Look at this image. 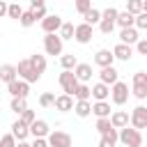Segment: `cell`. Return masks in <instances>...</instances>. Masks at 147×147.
<instances>
[{"label":"cell","instance_id":"obj_1","mask_svg":"<svg viewBox=\"0 0 147 147\" xmlns=\"http://www.w3.org/2000/svg\"><path fill=\"white\" fill-rule=\"evenodd\" d=\"M131 94L138 101L147 99V71H136L131 78Z\"/></svg>","mask_w":147,"mask_h":147},{"label":"cell","instance_id":"obj_2","mask_svg":"<svg viewBox=\"0 0 147 147\" xmlns=\"http://www.w3.org/2000/svg\"><path fill=\"white\" fill-rule=\"evenodd\" d=\"M119 142H122L124 147H140V145H142V133L129 124V126L119 129Z\"/></svg>","mask_w":147,"mask_h":147},{"label":"cell","instance_id":"obj_3","mask_svg":"<svg viewBox=\"0 0 147 147\" xmlns=\"http://www.w3.org/2000/svg\"><path fill=\"white\" fill-rule=\"evenodd\" d=\"M117 9L115 7H108V9H103L101 11V23H99V30H101V34H110L113 30H115V25H117Z\"/></svg>","mask_w":147,"mask_h":147},{"label":"cell","instance_id":"obj_4","mask_svg":"<svg viewBox=\"0 0 147 147\" xmlns=\"http://www.w3.org/2000/svg\"><path fill=\"white\" fill-rule=\"evenodd\" d=\"M62 48H64V41H62V37L57 34V32H51V34H46L44 37V53L46 55H62Z\"/></svg>","mask_w":147,"mask_h":147},{"label":"cell","instance_id":"obj_5","mask_svg":"<svg viewBox=\"0 0 147 147\" xmlns=\"http://www.w3.org/2000/svg\"><path fill=\"white\" fill-rule=\"evenodd\" d=\"M57 83H60V87H62V94H71V96H74L76 87L80 85L78 78H76V74H74V71H67V69H62V74L57 76Z\"/></svg>","mask_w":147,"mask_h":147},{"label":"cell","instance_id":"obj_6","mask_svg":"<svg viewBox=\"0 0 147 147\" xmlns=\"http://www.w3.org/2000/svg\"><path fill=\"white\" fill-rule=\"evenodd\" d=\"M16 69H18V78L21 80H25V83H37L41 76L34 71V67H32V62H30V57H25V60H21L18 64H16Z\"/></svg>","mask_w":147,"mask_h":147},{"label":"cell","instance_id":"obj_7","mask_svg":"<svg viewBox=\"0 0 147 147\" xmlns=\"http://www.w3.org/2000/svg\"><path fill=\"white\" fill-rule=\"evenodd\" d=\"M110 101H113L115 106H124V103L129 101V85L122 83V80H117V83L110 87Z\"/></svg>","mask_w":147,"mask_h":147},{"label":"cell","instance_id":"obj_8","mask_svg":"<svg viewBox=\"0 0 147 147\" xmlns=\"http://www.w3.org/2000/svg\"><path fill=\"white\" fill-rule=\"evenodd\" d=\"M133 129H147V108L145 106H136L131 110V122H129Z\"/></svg>","mask_w":147,"mask_h":147},{"label":"cell","instance_id":"obj_9","mask_svg":"<svg viewBox=\"0 0 147 147\" xmlns=\"http://www.w3.org/2000/svg\"><path fill=\"white\" fill-rule=\"evenodd\" d=\"M71 136L67 131H51L48 133V145L51 147H71Z\"/></svg>","mask_w":147,"mask_h":147},{"label":"cell","instance_id":"obj_10","mask_svg":"<svg viewBox=\"0 0 147 147\" xmlns=\"http://www.w3.org/2000/svg\"><path fill=\"white\" fill-rule=\"evenodd\" d=\"M62 16H57V14H48L44 21H41V30H44V34H51V32H60V28H62Z\"/></svg>","mask_w":147,"mask_h":147},{"label":"cell","instance_id":"obj_11","mask_svg":"<svg viewBox=\"0 0 147 147\" xmlns=\"http://www.w3.org/2000/svg\"><path fill=\"white\" fill-rule=\"evenodd\" d=\"M113 62H115V55H113L110 48H99V51L94 53V64H96V67L106 69V67H113Z\"/></svg>","mask_w":147,"mask_h":147},{"label":"cell","instance_id":"obj_12","mask_svg":"<svg viewBox=\"0 0 147 147\" xmlns=\"http://www.w3.org/2000/svg\"><path fill=\"white\" fill-rule=\"evenodd\" d=\"M7 90H9V94H11V96H18V99H28V92H30V83H25V80L16 78L14 83H9V85H7Z\"/></svg>","mask_w":147,"mask_h":147},{"label":"cell","instance_id":"obj_13","mask_svg":"<svg viewBox=\"0 0 147 147\" xmlns=\"http://www.w3.org/2000/svg\"><path fill=\"white\" fill-rule=\"evenodd\" d=\"M92 37H94L92 25H87V23H78V25H76V34H74V39H76L78 44H90Z\"/></svg>","mask_w":147,"mask_h":147},{"label":"cell","instance_id":"obj_14","mask_svg":"<svg viewBox=\"0 0 147 147\" xmlns=\"http://www.w3.org/2000/svg\"><path fill=\"white\" fill-rule=\"evenodd\" d=\"M48 133H51V126H48L46 119H34L30 124V136L32 138H48Z\"/></svg>","mask_w":147,"mask_h":147},{"label":"cell","instance_id":"obj_15","mask_svg":"<svg viewBox=\"0 0 147 147\" xmlns=\"http://www.w3.org/2000/svg\"><path fill=\"white\" fill-rule=\"evenodd\" d=\"M119 41H122V44H129V46H136V44L140 41L138 28H122V30H119Z\"/></svg>","mask_w":147,"mask_h":147},{"label":"cell","instance_id":"obj_16","mask_svg":"<svg viewBox=\"0 0 147 147\" xmlns=\"http://www.w3.org/2000/svg\"><path fill=\"white\" fill-rule=\"evenodd\" d=\"M74 74H76L78 83H90V80H92V64H87V62H78L76 69H74Z\"/></svg>","mask_w":147,"mask_h":147},{"label":"cell","instance_id":"obj_17","mask_svg":"<svg viewBox=\"0 0 147 147\" xmlns=\"http://www.w3.org/2000/svg\"><path fill=\"white\" fill-rule=\"evenodd\" d=\"M99 80L113 87V85L119 80V71H117L115 67H106V69H101V71H99Z\"/></svg>","mask_w":147,"mask_h":147},{"label":"cell","instance_id":"obj_18","mask_svg":"<svg viewBox=\"0 0 147 147\" xmlns=\"http://www.w3.org/2000/svg\"><path fill=\"white\" fill-rule=\"evenodd\" d=\"M113 55H115V60H122V62H129L131 57H133V48L129 46V44H117L115 48H113Z\"/></svg>","mask_w":147,"mask_h":147},{"label":"cell","instance_id":"obj_19","mask_svg":"<svg viewBox=\"0 0 147 147\" xmlns=\"http://www.w3.org/2000/svg\"><path fill=\"white\" fill-rule=\"evenodd\" d=\"M110 96V85H106V83H94L92 85V99L94 101H106Z\"/></svg>","mask_w":147,"mask_h":147},{"label":"cell","instance_id":"obj_20","mask_svg":"<svg viewBox=\"0 0 147 147\" xmlns=\"http://www.w3.org/2000/svg\"><path fill=\"white\" fill-rule=\"evenodd\" d=\"M74 96L71 94H60V96H55V110H60V113H69V110H74Z\"/></svg>","mask_w":147,"mask_h":147},{"label":"cell","instance_id":"obj_21","mask_svg":"<svg viewBox=\"0 0 147 147\" xmlns=\"http://www.w3.org/2000/svg\"><path fill=\"white\" fill-rule=\"evenodd\" d=\"M18 78V69H16V64H2L0 67V80L2 83H14Z\"/></svg>","mask_w":147,"mask_h":147},{"label":"cell","instance_id":"obj_22","mask_svg":"<svg viewBox=\"0 0 147 147\" xmlns=\"http://www.w3.org/2000/svg\"><path fill=\"white\" fill-rule=\"evenodd\" d=\"M117 142H119V129H115V126L99 138V147H115Z\"/></svg>","mask_w":147,"mask_h":147},{"label":"cell","instance_id":"obj_23","mask_svg":"<svg viewBox=\"0 0 147 147\" xmlns=\"http://www.w3.org/2000/svg\"><path fill=\"white\" fill-rule=\"evenodd\" d=\"M110 122H113V126H115V129H124V126H129L131 115H129L126 110H115V113L110 115Z\"/></svg>","mask_w":147,"mask_h":147},{"label":"cell","instance_id":"obj_24","mask_svg":"<svg viewBox=\"0 0 147 147\" xmlns=\"http://www.w3.org/2000/svg\"><path fill=\"white\" fill-rule=\"evenodd\" d=\"M92 115H96V117H110L113 113H110V103L108 101H94L92 103Z\"/></svg>","mask_w":147,"mask_h":147},{"label":"cell","instance_id":"obj_25","mask_svg":"<svg viewBox=\"0 0 147 147\" xmlns=\"http://www.w3.org/2000/svg\"><path fill=\"white\" fill-rule=\"evenodd\" d=\"M11 133H14L16 140H25V138L30 136V126H25L21 119H16V122L11 124Z\"/></svg>","mask_w":147,"mask_h":147},{"label":"cell","instance_id":"obj_26","mask_svg":"<svg viewBox=\"0 0 147 147\" xmlns=\"http://www.w3.org/2000/svg\"><path fill=\"white\" fill-rule=\"evenodd\" d=\"M30 62H32V67H34V71L41 76L44 71H46V67H48V62H46V55H41V53H34V55H30Z\"/></svg>","mask_w":147,"mask_h":147},{"label":"cell","instance_id":"obj_27","mask_svg":"<svg viewBox=\"0 0 147 147\" xmlns=\"http://www.w3.org/2000/svg\"><path fill=\"white\" fill-rule=\"evenodd\" d=\"M90 96H92V85H87V83H80L76 87V92H74L76 101H90Z\"/></svg>","mask_w":147,"mask_h":147},{"label":"cell","instance_id":"obj_28","mask_svg":"<svg viewBox=\"0 0 147 147\" xmlns=\"http://www.w3.org/2000/svg\"><path fill=\"white\" fill-rule=\"evenodd\" d=\"M117 25H119V28H136V16L124 9V11L117 14Z\"/></svg>","mask_w":147,"mask_h":147},{"label":"cell","instance_id":"obj_29","mask_svg":"<svg viewBox=\"0 0 147 147\" xmlns=\"http://www.w3.org/2000/svg\"><path fill=\"white\" fill-rule=\"evenodd\" d=\"M83 18H85L83 23H87V25H92V28H94V25H99V23H101V11L92 7L90 11H85V14H83Z\"/></svg>","mask_w":147,"mask_h":147},{"label":"cell","instance_id":"obj_30","mask_svg":"<svg viewBox=\"0 0 147 147\" xmlns=\"http://www.w3.org/2000/svg\"><path fill=\"white\" fill-rule=\"evenodd\" d=\"M74 113H76L78 117H90V115H92V103H90V101H76Z\"/></svg>","mask_w":147,"mask_h":147},{"label":"cell","instance_id":"obj_31","mask_svg":"<svg viewBox=\"0 0 147 147\" xmlns=\"http://www.w3.org/2000/svg\"><path fill=\"white\" fill-rule=\"evenodd\" d=\"M60 64H62V69L74 71V69H76V64H78V60H76V55H74V53H67V55H60Z\"/></svg>","mask_w":147,"mask_h":147},{"label":"cell","instance_id":"obj_32","mask_svg":"<svg viewBox=\"0 0 147 147\" xmlns=\"http://www.w3.org/2000/svg\"><path fill=\"white\" fill-rule=\"evenodd\" d=\"M57 34L62 37V41H64V39H74V34H76V25H74V23H69V21H64Z\"/></svg>","mask_w":147,"mask_h":147},{"label":"cell","instance_id":"obj_33","mask_svg":"<svg viewBox=\"0 0 147 147\" xmlns=\"http://www.w3.org/2000/svg\"><path fill=\"white\" fill-rule=\"evenodd\" d=\"M94 129L99 131V136L108 133V131L113 129V122H110V117H96V124H94Z\"/></svg>","mask_w":147,"mask_h":147},{"label":"cell","instance_id":"obj_34","mask_svg":"<svg viewBox=\"0 0 147 147\" xmlns=\"http://www.w3.org/2000/svg\"><path fill=\"white\" fill-rule=\"evenodd\" d=\"M9 108H11V113L21 115L23 110H28V101H25V99H18V96H11V103H9Z\"/></svg>","mask_w":147,"mask_h":147},{"label":"cell","instance_id":"obj_35","mask_svg":"<svg viewBox=\"0 0 147 147\" xmlns=\"http://www.w3.org/2000/svg\"><path fill=\"white\" fill-rule=\"evenodd\" d=\"M23 11H25V9H23L18 2H11V5H9V11H7V16H9V18H14V21H21Z\"/></svg>","mask_w":147,"mask_h":147},{"label":"cell","instance_id":"obj_36","mask_svg":"<svg viewBox=\"0 0 147 147\" xmlns=\"http://www.w3.org/2000/svg\"><path fill=\"white\" fill-rule=\"evenodd\" d=\"M126 11L133 16L142 14V0H126Z\"/></svg>","mask_w":147,"mask_h":147},{"label":"cell","instance_id":"obj_37","mask_svg":"<svg viewBox=\"0 0 147 147\" xmlns=\"http://www.w3.org/2000/svg\"><path fill=\"white\" fill-rule=\"evenodd\" d=\"M39 106H41V108H51V106H55V94H53V92H44V94L39 96Z\"/></svg>","mask_w":147,"mask_h":147},{"label":"cell","instance_id":"obj_38","mask_svg":"<svg viewBox=\"0 0 147 147\" xmlns=\"http://www.w3.org/2000/svg\"><path fill=\"white\" fill-rule=\"evenodd\" d=\"M18 23H21V25H23V28H32V25H34V23H37V21H34V16H32V9H25V11H23V16H21V21H18Z\"/></svg>","mask_w":147,"mask_h":147},{"label":"cell","instance_id":"obj_39","mask_svg":"<svg viewBox=\"0 0 147 147\" xmlns=\"http://www.w3.org/2000/svg\"><path fill=\"white\" fill-rule=\"evenodd\" d=\"M74 7H76V11L83 16L85 11H90V9H92V0H74Z\"/></svg>","mask_w":147,"mask_h":147},{"label":"cell","instance_id":"obj_40","mask_svg":"<svg viewBox=\"0 0 147 147\" xmlns=\"http://www.w3.org/2000/svg\"><path fill=\"white\" fill-rule=\"evenodd\" d=\"M18 119H21V122H23L25 126H30V124H32V122L37 119V115H34V110H30V108H28V110H23V113L18 115Z\"/></svg>","mask_w":147,"mask_h":147},{"label":"cell","instance_id":"obj_41","mask_svg":"<svg viewBox=\"0 0 147 147\" xmlns=\"http://www.w3.org/2000/svg\"><path fill=\"white\" fill-rule=\"evenodd\" d=\"M18 142H16V138H14V133H5V136H0V147H16Z\"/></svg>","mask_w":147,"mask_h":147},{"label":"cell","instance_id":"obj_42","mask_svg":"<svg viewBox=\"0 0 147 147\" xmlns=\"http://www.w3.org/2000/svg\"><path fill=\"white\" fill-rule=\"evenodd\" d=\"M136 28L138 30H147V11H142V14L136 16Z\"/></svg>","mask_w":147,"mask_h":147},{"label":"cell","instance_id":"obj_43","mask_svg":"<svg viewBox=\"0 0 147 147\" xmlns=\"http://www.w3.org/2000/svg\"><path fill=\"white\" fill-rule=\"evenodd\" d=\"M32 16H34V21H44L48 16V11H46V7H39V9H32Z\"/></svg>","mask_w":147,"mask_h":147},{"label":"cell","instance_id":"obj_44","mask_svg":"<svg viewBox=\"0 0 147 147\" xmlns=\"http://www.w3.org/2000/svg\"><path fill=\"white\" fill-rule=\"evenodd\" d=\"M136 51H138V55H147V39H140L136 44Z\"/></svg>","mask_w":147,"mask_h":147},{"label":"cell","instance_id":"obj_45","mask_svg":"<svg viewBox=\"0 0 147 147\" xmlns=\"http://www.w3.org/2000/svg\"><path fill=\"white\" fill-rule=\"evenodd\" d=\"M30 145H32V147H51V145H48V138H34Z\"/></svg>","mask_w":147,"mask_h":147},{"label":"cell","instance_id":"obj_46","mask_svg":"<svg viewBox=\"0 0 147 147\" xmlns=\"http://www.w3.org/2000/svg\"><path fill=\"white\" fill-rule=\"evenodd\" d=\"M7 11H9V5H7L5 0H0V18H2V16H7Z\"/></svg>","mask_w":147,"mask_h":147},{"label":"cell","instance_id":"obj_47","mask_svg":"<svg viewBox=\"0 0 147 147\" xmlns=\"http://www.w3.org/2000/svg\"><path fill=\"white\" fill-rule=\"evenodd\" d=\"M32 9H39V7H46V0H30Z\"/></svg>","mask_w":147,"mask_h":147},{"label":"cell","instance_id":"obj_48","mask_svg":"<svg viewBox=\"0 0 147 147\" xmlns=\"http://www.w3.org/2000/svg\"><path fill=\"white\" fill-rule=\"evenodd\" d=\"M16 147H32V145H30L28 140H18V145H16Z\"/></svg>","mask_w":147,"mask_h":147},{"label":"cell","instance_id":"obj_49","mask_svg":"<svg viewBox=\"0 0 147 147\" xmlns=\"http://www.w3.org/2000/svg\"><path fill=\"white\" fill-rule=\"evenodd\" d=\"M142 11H147V0H142Z\"/></svg>","mask_w":147,"mask_h":147},{"label":"cell","instance_id":"obj_50","mask_svg":"<svg viewBox=\"0 0 147 147\" xmlns=\"http://www.w3.org/2000/svg\"><path fill=\"white\" fill-rule=\"evenodd\" d=\"M0 37H2V34H0Z\"/></svg>","mask_w":147,"mask_h":147}]
</instances>
